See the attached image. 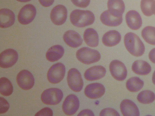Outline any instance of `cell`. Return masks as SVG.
I'll list each match as a JSON object with an SVG mask.
<instances>
[{
	"mask_svg": "<svg viewBox=\"0 0 155 116\" xmlns=\"http://www.w3.org/2000/svg\"><path fill=\"white\" fill-rule=\"evenodd\" d=\"M124 41L126 49L132 55L138 57L144 53V45L136 34L131 32L127 33L124 36Z\"/></svg>",
	"mask_w": 155,
	"mask_h": 116,
	"instance_id": "cell-1",
	"label": "cell"
},
{
	"mask_svg": "<svg viewBox=\"0 0 155 116\" xmlns=\"http://www.w3.org/2000/svg\"><path fill=\"white\" fill-rule=\"evenodd\" d=\"M70 20L74 26L84 27L92 24L94 21L95 16L90 11L75 9L71 13Z\"/></svg>",
	"mask_w": 155,
	"mask_h": 116,
	"instance_id": "cell-2",
	"label": "cell"
},
{
	"mask_svg": "<svg viewBox=\"0 0 155 116\" xmlns=\"http://www.w3.org/2000/svg\"><path fill=\"white\" fill-rule=\"evenodd\" d=\"M76 56L79 61L87 65L97 62L101 58V54L98 51L87 47L78 50L76 53Z\"/></svg>",
	"mask_w": 155,
	"mask_h": 116,
	"instance_id": "cell-3",
	"label": "cell"
},
{
	"mask_svg": "<svg viewBox=\"0 0 155 116\" xmlns=\"http://www.w3.org/2000/svg\"><path fill=\"white\" fill-rule=\"evenodd\" d=\"M62 91L58 89L51 88L44 90L41 95V99L45 104L55 105L59 103L63 97Z\"/></svg>",
	"mask_w": 155,
	"mask_h": 116,
	"instance_id": "cell-4",
	"label": "cell"
},
{
	"mask_svg": "<svg viewBox=\"0 0 155 116\" xmlns=\"http://www.w3.org/2000/svg\"><path fill=\"white\" fill-rule=\"evenodd\" d=\"M67 81L69 88L73 91L78 92L82 89L84 82L82 76L79 71L72 68L68 71Z\"/></svg>",
	"mask_w": 155,
	"mask_h": 116,
	"instance_id": "cell-5",
	"label": "cell"
},
{
	"mask_svg": "<svg viewBox=\"0 0 155 116\" xmlns=\"http://www.w3.org/2000/svg\"><path fill=\"white\" fill-rule=\"evenodd\" d=\"M65 72L64 65L58 63L53 65L49 69L47 74L48 81L52 84L60 82L64 78Z\"/></svg>",
	"mask_w": 155,
	"mask_h": 116,
	"instance_id": "cell-6",
	"label": "cell"
},
{
	"mask_svg": "<svg viewBox=\"0 0 155 116\" xmlns=\"http://www.w3.org/2000/svg\"><path fill=\"white\" fill-rule=\"evenodd\" d=\"M109 69L112 76L117 80L122 81L127 77V70L126 67L119 60L112 61L109 65Z\"/></svg>",
	"mask_w": 155,
	"mask_h": 116,
	"instance_id": "cell-7",
	"label": "cell"
},
{
	"mask_svg": "<svg viewBox=\"0 0 155 116\" xmlns=\"http://www.w3.org/2000/svg\"><path fill=\"white\" fill-rule=\"evenodd\" d=\"M18 59L17 52L12 49L2 51L0 55V66L3 68L11 67L15 65Z\"/></svg>",
	"mask_w": 155,
	"mask_h": 116,
	"instance_id": "cell-8",
	"label": "cell"
},
{
	"mask_svg": "<svg viewBox=\"0 0 155 116\" xmlns=\"http://www.w3.org/2000/svg\"><path fill=\"white\" fill-rule=\"evenodd\" d=\"M36 10L35 6L31 4L24 6L20 11L18 15V20L21 24H28L34 19Z\"/></svg>",
	"mask_w": 155,
	"mask_h": 116,
	"instance_id": "cell-9",
	"label": "cell"
},
{
	"mask_svg": "<svg viewBox=\"0 0 155 116\" xmlns=\"http://www.w3.org/2000/svg\"><path fill=\"white\" fill-rule=\"evenodd\" d=\"M16 81L19 87L25 90L32 88L35 83L33 75L30 72L26 69L22 70L18 73Z\"/></svg>",
	"mask_w": 155,
	"mask_h": 116,
	"instance_id": "cell-10",
	"label": "cell"
},
{
	"mask_svg": "<svg viewBox=\"0 0 155 116\" xmlns=\"http://www.w3.org/2000/svg\"><path fill=\"white\" fill-rule=\"evenodd\" d=\"M79 101L77 97L71 94L65 98L62 105V110L64 113L68 115L75 114L79 107Z\"/></svg>",
	"mask_w": 155,
	"mask_h": 116,
	"instance_id": "cell-11",
	"label": "cell"
},
{
	"mask_svg": "<svg viewBox=\"0 0 155 116\" xmlns=\"http://www.w3.org/2000/svg\"><path fill=\"white\" fill-rule=\"evenodd\" d=\"M67 17V10L64 6L59 5L54 7L50 14V18L55 25H60L65 22Z\"/></svg>",
	"mask_w": 155,
	"mask_h": 116,
	"instance_id": "cell-12",
	"label": "cell"
},
{
	"mask_svg": "<svg viewBox=\"0 0 155 116\" xmlns=\"http://www.w3.org/2000/svg\"><path fill=\"white\" fill-rule=\"evenodd\" d=\"M105 91V87L103 84L99 83H94L90 84L86 87L84 93L89 98L96 99L103 96Z\"/></svg>",
	"mask_w": 155,
	"mask_h": 116,
	"instance_id": "cell-13",
	"label": "cell"
},
{
	"mask_svg": "<svg viewBox=\"0 0 155 116\" xmlns=\"http://www.w3.org/2000/svg\"><path fill=\"white\" fill-rule=\"evenodd\" d=\"M106 71L101 65L95 66L87 69L84 73L85 79L89 81L97 80L104 76Z\"/></svg>",
	"mask_w": 155,
	"mask_h": 116,
	"instance_id": "cell-14",
	"label": "cell"
},
{
	"mask_svg": "<svg viewBox=\"0 0 155 116\" xmlns=\"http://www.w3.org/2000/svg\"><path fill=\"white\" fill-rule=\"evenodd\" d=\"M63 39L67 45L74 48L79 47L83 42V39L81 35L77 32L72 30L65 32Z\"/></svg>",
	"mask_w": 155,
	"mask_h": 116,
	"instance_id": "cell-15",
	"label": "cell"
},
{
	"mask_svg": "<svg viewBox=\"0 0 155 116\" xmlns=\"http://www.w3.org/2000/svg\"><path fill=\"white\" fill-rule=\"evenodd\" d=\"M121 111L124 116L140 115L139 109L136 104L128 99L123 100L120 105Z\"/></svg>",
	"mask_w": 155,
	"mask_h": 116,
	"instance_id": "cell-16",
	"label": "cell"
},
{
	"mask_svg": "<svg viewBox=\"0 0 155 116\" xmlns=\"http://www.w3.org/2000/svg\"><path fill=\"white\" fill-rule=\"evenodd\" d=\"M126 21L127 25L131 29L137 30L142 25V20L140 14L135 10H130L126 15Z\"/></svg>",
	"mask_w": 155,
	"mask_h": 116,
	"instance_id": "cell-17",
	"label": "cell"
},
{
	"mask_svg": "<svg viewBox=\"0 0 155 116\" xmlns=\"http://www.w3.org/2000/svg\"><path fill=\"white\" fill-rule=\"evenodd\" d=\"M107 7L112 15L116 17H122L125 9L124 3L122 0H108Z\"/></svg>",
	"mask_w": 155,
	"mask_h": 116,
	"instance_id": "cell-18",
	"label": "cell"
},
{
	"mask_svg": "<svg viewBox=\"0 0 155 116\" xmlns=\"http://www.w3.org/2000/svg\"><path fill=\"white\" fill-rule=\"evenodd\" d=\"M0 26L2 28H6L14 24L15 16L14 12L7 8H2L0 10Z\"/></svg>",
	"mask_w": 155,
	"mask_h": 116,
	"instance_id": "cell-19",
	"label": "cell"
},
{
	"mask_svg": "<svg viewBox=\"0 0 155 116\" xmlns=\"http://www.w3.org/2000/svg\"><path fill=\"white\" fill-rule=\"evenodd\" d=\"M121 39L120 33L117 31L113 30L107 32L103 35L102 42L105 46L111 47L118 44Z\"/></svg>",
	"mask_w": 155,
	"mask_h": 116,
	"instance_id": "cell-20",
	"label": "cell"
},
{
	"mask_svg": "<svg viewBox=\"0 0 155 116\" xmlns=\"http://www.w3.org/2000/svg\"><path fill=\"white\" fill-rule=\"evenodd\" d=\"M100 20L104 24L111 27L117 26L122 22V17H116L112 15L108 10L104 11L101 15Z\"/></svg>",
	"mask_w": 155,
	"mask_h": 116,
	"instance_id": "cell-21",
	"label": "cell"
},
{
	"mask_svg": "<svg viewBox=\"0 0 155 116\" xmlns=\"http://www.w3.org/2000/svg\"><path fill=\"white\" fill-rule=\"evenodd\" d=\"M132 69L137 74L145 75L150 72L151 68L150 64L146 61L139 60H136L133 63Z\"/></svg>",
	"mask_w": 155,
	"mask_h": 116,
	"instance_id": "cell-22",
	"label": "cell"
},
{
	"mask_svg": "<svg viewBox=\"0 0 155 116\" xmlns=\"http://www.w3.org/2000/svg\"><path fill=\"white\" fill-rule=\"evenodd\" d=\"M64 49L61 46L56 45L51 47L46 52V57L47 60L51 62L58 60L63 56Z\"/></svg>",
	"mask_w": 155,
	"mask_h": 116,
	"instance_id": "cell-23",
	"label": "cell"
},
{
	"mask_svg": "<svg viewBox=\"0 0 155 116\" xmlns=\"http://www.w3.org/2000/svg\"><path fill=\"white\" fill-rule=\"evenodd\" d=\"M84 39L86 44L91 47H97L99 43V37L97 32L92 28L86 29L84 34Z\"/></svg>",
	"mask_w": 155,
	"mask_h": 116,
	"instance_id": "cell-24",
	"label": "cell"
},
{
	"mask_svg": "<svg viewBox=\"0 0 155 116\" xmlns=\"http://www.w3.org/2000/svg\"><path fill=\"white\" fill-rule=\"evenodd\" d=\"M143 81L137 77H134L130 78L127 81L126 87L130 92H137L143 87Z\"/></svg>",
	"mask_w": 155,
	"mask_h": 116,
	"instance_id": "cell-25",
	"label": "cell"
},
{
	"mask_svg": "<svg viewBox=\"0 0 155 116\" xmlns=\"http://www.w3.org/2000/svg\"><path fill=\"white\" fill-rule=\"evenodd\" d=\"M141 36L147 43L155 45V27L150 26L145 27L141 32Z\"/></svg>",
	"mask_w": 155,
	"mask_h": 116,
	"instance_id": "cell-26",
	"label": "cell"
},
{
	"mask_svg": "<svg viewBox=\"0 0 155 116\" xmlns=\"http://www.w3.org/2000/svg\"><path fill=\"white\" fill-rule=\"evenodd\" d=\"M140 7L143 14L147 16H150L154 13L155 10L154 0H141Z\"/></svg>",
	"mask_w": 155,
	"mask_h": 116,
	"instance_id": "cell-27",
	"label": "cell"
},
{
	"mask_svg": "<svg viewBox=\"0 0 155 116\" xmlns=\"http://www.w3.org/2000/svg\"><path fill=\"white\" fill-rule=\"evenodd\" d=\"M137 99L141 103L150 104L155 100V94L153 92L150 90H143L138 94Z\"/></svg>",
	"mask_w": 155,
	"mask_h": 116,
	"instance_id": "cell-28",
	"label": "cell"
},
{
	"mask_svg": "<svg viewBox=\"0 0 155 116\" xmlns=\"http://www.w3.org/2000/svg\"><path fill=\"white\" fill-rule=\"evenodd\" d=\"M13 92V87L10 81L7 78L2 77L0 79V92L4 96L10 95Z\"/></svg>",
	"mask_w": 155,
	"mask_h": 116,
	"instance_id": "cell-29",
	"label": "cell"
},
{
	"mask_svg": "<svg viewBox=\"0 0 155 116\" xmlns=\"http://www.w3.org/2000/svg\"><path fill=\"white\" fill-rule=\"evenodd\" d=\"M100 116H120L119 113L114 108H107L102 109L100 113Z\"/></svg>",
	"mask_w": 155,
	"mask_h": 116,
	"instance_id": "cell-30",
	"label": "cell"
},
{
	"mask_svg": "<svg viewBox=\"0 0 155 116\" xmlns=\"http://www.w3.org/2000/svg\"><path fill=\"white\" fill-rule=\"evenodd\" d=\"M0 113L4 114L6 112L9 108V104L4 98L0 97Z\"/></svg>",
	"mask_w": 155,
	"mask_h": 116,
	"instance_id": "cell-31",
	"label": "cell"
},
{
	"mask_svg": "<svg viewBox=\"0 0 155 116\" xmlns=\"http://www.w3.org/2000/svg\"><path fill=\"white\" fill-rule=\"evenodd\" d=\"M71 1L75 5L82 8L87 7L90 2V0H71Z\"/></svg>",
	"mask_w": 155,
	"mask_h": 116,
	"instance_id": "cell-32",
	"label": "cell"
},
{
	"mask_svg": "<svg viewBox=\"0 0 155 116\" xmlns=\"http://www.w3.org/2000/svg\"><path fill=\"white\" fill-rule=\"evenodd\" d=\"M52 110L50 108L45 107L37 112L35 116H53Z\"/></svg>",
	"mask_w": 155,
	"mask_h": 116,
	"instance_id": "cell-33",
	"label": "cell"
},
{
	"mask_svg": "<svg viewBox=\"0 0 155 116\" xmlns=\"http://www.w3.org/2000/svg\"><path fill=\"white\" fill-rule=\"evenodd\" d=\"M78 116H94V113L90 110L84 109L81 111Z\"/></svg>",
	"mask_w": 155,
	"mask_h": 116,
	"instance_id": "cell-34",
	"label": "cell"
},
{
	"mask_svg": "<svg viewBox=\"0 0 155 116\" xmlns=\"http://www.w3.org/2000/svg\"><path fill=\"white\" fill-rule=\"evenodd\" d=\"M40 4L45 7H48L53 3L54 0H38Z\"/></svg>",
	"mask_w": 155,
	"mask_h": 116,
	"instance_id": "cell-35",
	"label": "cell"
},
{
	"mask_svg": "<svg viewBox=\"0 0 155 116\" xmlns=\"http://www.w3.org/2000/svg\"><path fill=\"white\" fill-rule=\"evenodd\" d=\"M149 58L152 63H155V48L152 49L150 52Z\"/></svg>",
	"mask_w": 155,
	"mask_h": 116,
	"instance_id": "cell-36",
	"label": "cell"
},
{
	"mask_svg": "<svg viewBox=\"0 0 155 116\" xmlns=\"http://www.w3.org/2000/svg\"><path fill=\"white\" fill-rule=\"evenodd\" d=\"M152 81L153 84L155 85V70L153 74Z\"/></svg>",
	"mask_w": 155,
	"mask_h": 116,
	"instance_id": "cell-37",
	"label": "cell"
},
{
	"mask_svg": "<svg viewBox=\"0 0 155 116\" xmlns=\"http://www.w3.org/2000/svg\"><path fill=\"white\" fill-rule=\"evenodd\" d=\"M17 1L20 2H29L31 0H16Z\"/></svg>",
	"mask_w": 155,
	"mask_h": 116,
	"instance_id": "cell-38",
	"label": "cell"
},
{
	"mask_svg": "<svg viewBox=\"0 0 155 116\" xmlns=\"http://www.w3.org/2000/svg\"><path fill=\"white\" fill-rule=\"evenodd\" d=\"M154 14L155 15V11H154Z\"/></svg>",
	"mask_w": 155,
	"mask_h": 116,
	"instance_id": "cell-39",
	"label": "cell"
}]
</instances>
